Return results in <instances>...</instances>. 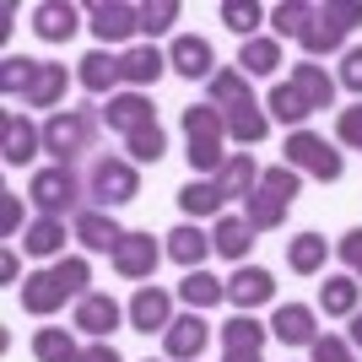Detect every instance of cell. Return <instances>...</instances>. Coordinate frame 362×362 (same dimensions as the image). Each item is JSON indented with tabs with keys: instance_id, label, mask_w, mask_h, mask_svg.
Wrapping results in <instances>:
<instances>
[{
	"instance_id": "cell-34",
	"label": "cell",
	"mask_w": 362,
	"mask_h": 362,
	"mask_svg": "<svg viewBox=\"0 0 362 362\" xmlns=\"http://www.w3.org/2000/svg\"><path fill=\"white\" fill-rule=\"evenodd\" d=\"M325 255H330V249H325L319 233H298V238L287 243V265L298 276H319V271H325Z\"/></svg>"
},
{
	"instance_id": "cell-44",
	"label": "cell",
	"mask_w": 362,
	"mask_h": 362,
	"mask_svg": "<svg viewBox=\"0 0 362 362\" xmlns=\"http://www.w3.org/2000/svg\"><path fill=\"white\" fill-rule=\"evenodd\" d=\"M335 141L362 151V103H351V108H341V114H335Z\"/></svg>"
},
{
	"instance_id": "cell-15",
	"label": "cell",
	"mask_w": 362,
	"mask_h": 362,
	"mask_svg": "<svg viewBox=\"0 0 362 362\" xmlns=\"http://www.w3.org/2000/svg\"><path fill=\"white\" fill-rule=\"evenodd\" d=\"M124 319H130V330H141V335H151V330L168 335V325H173V298H168L163 287H136Z\"/></svg>"
},
{
	"instance_id": "cell-42",
	"label": "cell",
	"mask_w": 362,
	"mask_h": 362,
	"mask_svg": "<svg viewBox=\"0 0 362 362\" xmlns=\"http://www.w3.org/2000/svg\"><path fill=\"white\" fill-rule=\"evenodd\" d=\"M173 22H179V0H146V6H141V33H146V38L168 33Z\"/></svg>"
},
{
	"instance_id": "cell-22",
	"label": "cell",
	"mask_w": 362,
	"mask_h": 362,
	"mask_svg": "<svg viewBox=\"0 0 362 362\" xmlns=\"http://www.w3.org/2000/svg\"><path fill=\"white\" fill-rule=\"evenodd\" d=\"M271 335L281 346H314L319 341V325H314V308L308 303H281L271 319Z\"/></svg>"
},
{
	"instance_id": "cell-36",
	"label": "cell",
	"mask_w": 362,
	"mask_h": 362,
	"mask_svg": "<svg viewBox=\"0 0 362 362\" xmlns=\"http://www.w3.org/2000/svg\"><path fill=\"white\" fill-rule=\"evenodd\" d=\"M238 65H243V76H271L281 65V38H249L238 49Z\"/></svg>"
},
{
	"instance_id": "cell-9",
	"label": "cell",
	"mask_w": 362,
	"mask_h": 362,
	"mask_svg": "<svg viewBox=\"0 0 362 362\" xmlns=\"http://www.w3.org/2000/svg\"><path fill=\"white\" fill-rule=\"evenodd\" d=\"M87 28L98 44H124L130 33H141V6H124V0H98V6H87Z\"/></svg>"
},
{
	"instance_id": "cell-33",
	"label": "cell",
	"mask_w": 362,
	"mask_h": 362,
	"mask_svg": "<svg viewBox=\"0 0 362 362\" xmlns=\"http://www.w3.org/2000/svg\"><path fill=\"white\" fill-rule=\"evenodd\" d=\"M60 98H65V65L38 60V71H33V87H28V98H22V103H28V108H54Z\"/></svg>"
},
{
	"instance_id": "cell-26",
	"label": "cell",
	"mask_w": 362,
	"mask_h": 362,
	"mask_svg": "<svg viewBox=\"0 0 362 362\" xmlns=\"http://www.w3.org/2000/svg\"><path fill=\"white\" fill-rule=\"evenodd\" d=\"M259 173H265V168H259L249 151H233V157L222 163V173H216V184H222L227 200H249L259 189Z\"/></svg>"
},
{
	"instance_id": "cell-27",
	"label": "cell",
	"mask_w": 362,
	"mask_h": 362,
	"mask_svg": "<svg viewBox=\"0 0 362 362\" xmlns=\"http://www.w3.org/2000/svg\"><path fill=\"white\" fill-rule=\"evenodd\" d=\"M265 325L259 319H249V314H233L222 325V357H259V346H265Z\"/></svg>"
},
{
	"instance_id": "cell-11",
	"label": "cell",
	"mask_w": 362,
	"mask_h": 362,
	"mask_svg": "<svg viewBox=\"0 0 362 362\" xmlns=\"http://www.w3.org/2000/svg\"><path fill=\"white\" fill-rule=\"evenodd\" d=\"M168 71H179L184 81H211V76H216V49H211V38H200V33L173 38V49H168Z\"/></svg>"
},
{
	"instance_id": "cell-30",
	"label": "cell",
	"mask_w": 362,
	"mask_h": 362,
	"mask_svg": "<svg viewBox=\"0 0 362 362\" xmlns=\"http://www.w3.org/2000/svg\"><path fill=\"white\" fill-rule=\"evenodd\" d=\"M227 195H222V184L216 179H189L179 189V211L189 216V222H200V216H222Z\"/></svg>"
},
{
	"instance_id": "cell-20",
	"label": "cell",
	"mask_w": 362,
	"mask_h": 362,
	"mask_svg": "<svg viewBox=\"0 0 362 362\" xmlns=\"http://www.w3.org/2000/svg\"><path fill=\"white\" fill-rule=\"evenodd\" d=\"M206 341H211V330H206V319H200V314H179L173 325H168V335H163V346H168L173 362H200Z\"/></svg>"
},
{
	"instance_id": "cell-13",
	"label": "cell",
	"mask_w": 362,
	"mask_h": 362,
	"mask_svg": "<svg viewBox=\"0 0 362 362\" xmlns=\"http://www.w3.org/2000/svg\"><path fill=\"white\" fill-rule=\"evenodd\" d=\"M271 298H276V276L265 265H238V271L227 276V303L238 314H249V308H259V303H271Z\"/></svg>"
},
{
	"instance_id": "cell-32",
	"label": "cell",
	"mask_w": 362,
	"mask_h": 362,
	"mask_svg": "<svg viewBox=\"0 0 362 362\" xmlns=\"http://www.w3.org/2000/svg\"><path fill=\"white\" fill-rule=\"evenodd\" d=\"M357 292H362L357 276H325V281H319V308L330 319H351L357 314Z\"/></svg>"
},
{
	"instance_id": "cell-12",
	"label": "cell",
	"mask_w": 362,
	"mask_h": 362,
	"mask_svg": "<svg viewBox=\"0 0 362 362\" xmlns=\"http://www.w3.org/2000/svg\"><path fill=\"white\" fill-rule=\"evenodd\" d=\"M71 238L87 249V255H114L119 249V238H124V227L114 222L108 211H98V206H81L76 211V222H71Z\"/></svg>"
},
{
	"instance_id": "cell-48",
	"label": "cell",
	"mask_w": 362,
	"mask_h": 362,
	"mask_svg": "<svg viewBox=\"0 0 362 362\" xmlns=\"http://www.w3.org/2000/svg\"><path fill=\"white\" fill-rule=\"evenodd\" d=\"M16 227H22V200H16V195H0V233L11 238Z\"/></svg>"
},
{
	"instance_id": "cell-49",
	"label": "cell",
	"mask_w": 362,
	"mask_h": 362,
	"mask_svg": "<svg viewBox=\"0 0 362 362\" xmlns=\"http://www.w3.org/2000/svg\"><path fill=\"white\" fill-rule=\"evenodd\" d=\"M76 362H119V351L108 346V341H98V346H87V351H81Z\"/></svg>"
},
{
	"instance_id": "cell-28",
	"label": "cell",
	"mask_w": 362,
	"mask_h": 362,
	"mask_svg": "<svg viewBox=\"0 0 362 362\" xmlns=\"http://www.w3.org/2000/svg\"><path fill=\"white\" fill-rule=\"evenodd\" d=\"M76 81L87 92H98V98H114V81H119V54H108V49H92V54H81L76 60Z\"/></svg>"
},
{
	"instance_id": "cell-5",
	"label": "cell",
	"mask_w": 362,
	"mask_h": 362,
	"mask_svg": "<svg viewBox=\"0 0 362 362\" xmlns=\"http://www.w3.org/2000/svg\"><path fill=\"white\" fill-rule=\"evenodd\" d=\"M87 195L98 200V211H114V206H130L141 195V173L130 157H98L87 173Z\"/></svg>"
},
{
	"instance_id": "cell-51",
	"label": "cell",
	"mask_w": 362,
	"mask_h": 362,
	"mask_svg": "<svg viewBox=\"0 0 362 362\" xmlns=\"http://www.w3.org/2000/svg\"><path fill=\"white\" fill-rule=\"evenodd\" d=\"M222 362H259V357H222Z\"/></svg>"
},
{
	"instance_id": "cell-3",
	"label": "cell",
	"mask_w": 362,
	"mask_h": 362,
	"mask_svg": "<svg viewBox=\"0 0 362 362\" xmlns=\"http://www.w3.org/2000/svg\"><path fill=\"white\" fill-rule=\"evenodd\" d=\"M298 184H303L298 168H287V163H281V168H265V173H259V189L243 200V216H249V227H255V233H271V227L287 222Z\"/></svg>"
},
{
	"instance_id": "cell-10",
	"label": "cell",
	"mask_w": 362,
	"mask_h": 362,
	"mask_svg": "<svg viewBox=\"0 0 362 362\" xmlns=\"http://www.w3.org/2000/svg\"><path fill=\"white\" fill-rule=\"evenodd\" d=\"M38 146H44V130L28 119V114H0V157H6V168H28L33 157H38Z\"/></svg>"
},
{
	"instance_id": "cell-25",
	"label": "cell",
	"mask_w": 362,
	"mask_h": 362,
	"mask_svg": "<svg viewBox=\"0 0 362 362\" xmlns=\"http://www.w3.org/2000/svg\"><path fill=\"white\" fill-rule=\"evenodd\" d=\"M22 249L33 259H65V216H38L22 227Z\"/></svg>"
},
{
	"instance_id": "cell-43",
	"label": "cell",
	"mask_w": 362,
	"mask_h": 362,
	"mask_svg": "<svg viewBox=\"0 0 362 362\" xmlns=\"http://www.w3.org/2000/svg\"><path fill=\"white\" fill-rule=\"evenodd\" d=\"M49 271L60 276L65 287H71V298H87V281H92V265L81 255H71V259H54V265H49Z\"/></svg>"
},
{
	"instance_id": "cell-2",
	"label": "cell",
	"mask_w": 362,
	"mask_h": 362,
	"mask_svg": "<svg viewBox=\"0 0 362 362\" xmlns=\"http://www.w3.org/2000/svg\"><path fill=\"white\" fill-rule=\"evenodd\" d=\"M184 141H189V168L195 173H222V163L233 157L227 151V124H222V108L211 103H195V108H184Z\"/></svg>"
},
{
	"instance_id": "cell-4",
	"label": "cell",
	"mask_w": 362,
	"mask_h": 362,
	"mask_svg": "<svg viewBox=\"0 0 362 362\" xmlns=\"http://www.w3.org/2000/svg\"><path fill=\"white\" fill-rule=\"evenodd\" d=\"M362 22V0H325L308 11V28H303V54L319 60V54H335V49L346 44V33Z\"/></svg>"
},
{
	"instance_id": "cell-23",
	"label": "cell",
	"mask_w": 362,
	"mask_h": 362,
	"mask_svg": "<svg viewBox=\"0 0 362 362\" xmlns=\"http://www.w3.org/2000/svg\"><path fill=\"white\" fill-rule=\"evenodd\" d=\"M287 81L298 87V98L308 103V114H314V108H330V103H335V87H341V81H335L325 65H314V60H298Z\"/></svg>"
},
{
	"instance_id": "cell-50",
	"label": "cell",
	"mask_w": 362,
	"mask_h": 362,
	"mask_svg": "<svg viewBox=\"0 0 362 362\" xmlns=\"http://www.w3.org/2000/svg\"><path fill=\"white\" fill-rule=\"evenodd\" d=\"M351 351H362V314H351Z\"/></svg>"
},
{
	"instance_id": "cell-19",
	"label": "cell",
	"mask_w": 362,
	"mask_h": 362,
	"mask_svg": "<svg viewBox=\"0 0 362 362\" xmlns=\"http://www.w3.org/2000/svg\"><path fill=\"white\" fill-rule=\"evenodd\" d=\"M168 71V54L157 44H130L119 54V81H130V92L141 87H157V76Z\"/></svg>"
},
{
	"instance_id": "cell-40",
	"label": "cell",
	"mask_w": 362,
	"mask_h": 362,
	"mask_svg": "<svg viewBox=\"0 0 362 362\" xmlns=\"http://www.w3.org/2000/svg\"><path fill=\"white\" fill-rule=\"evenodd\" d=\"M124 151H130V163H157V157L168 151L163 124H146V130H136V136H124Z\"/></svg>"
},
{
	"instance_id": "cell-14",
	"label": "cell",
	"mask_w": 362,
	"mask_h": 362,
	"mask_svg": "<svg viewBox=\"0 0 362 362\" xmlns=\"http://www.w3.org/2000/svg\"><path fill=\"white\" fill-rule=\"evenodd\" d=\"M157 259H163V249H157L151 233H124L119 249H114V271H119L124 281H146V276L157 271Z\"/></svg>"
},
{
	"instance_id": "cell-37",
	"label": "cell",
	"mask_w": 362,
	"mask_h": 362,
	"mask_svg": "<svg viewBox=\"0 0 362 362\" xmlns=\"http://www.w3.org/2000/svg\"><path fill=\"white\" fill-rule=\"evenodd\" d=\"M265 108H271V119L292 124V130H303V119H308V103L298 98V87H292V81H276L271 98H265Z\"/></svg>"
},
{
	"instance_id": "cell-16",
	"label": "cell",
	"mask_w": 362,
	"mask_h": 362,
	"mask_svg": "<svg viewBox=\"0 0 362 362\" xmlns=\"http://www.w3.org/2000/svg\"><path fill=\"white\" fill-rule=\"evenodd\" d=\"M103 124H108V130H119V136H136V130L157 124L151 98H146V92H114V98H108V108H103Z\"/></svg>"
},
{
	"instance_id": "cell-47",
	"label": "cell",
	"mask_w": 362,
	"mask_h": 362,
	"mask_svg": "<svg viewBox=\"0 0 362 362\" xmlns=\"http://www.w3.org/2000/svg\"><path fill=\"white\" fill-rule=\"evenodd\" d=\"M341 259H346V271L362 281V227H351L346 238H341Z\"/></svg>"
},
{
	"instance_id": "cell-35",
	"label": "cell",
	"mask_w": 362,
	"mask_h": 362,
	"mask_svg": "<svg viewBox=\"0 0 362 362\" xmlns=\"http://www.w3.org/2000/svg\"><path fill=\"white\" fill-rule=\"evenodd\" d=\"M33 357H38V362H76V357H81V346L71 341V330L44 325V330L33 335Z\"/></svg>"
},
{
	"instance_id": "cell-41",
	"label": "cell",
	"mask_w": 362,
	"mask_h": 362,
	"mask_svg": "<svg viewBox=\"0 0 362 362\" xmlns=\"http://www.w3.org/2000/svg\"><path fill=\"white\" fill-rule=\"evenodd\" d=\"M222 22H227V33H243V44H249L255 28L265 22V11H259L255 0H227V6H222Z\"/></svg>"
},
{
	"instance_id": "cell-7",
	"label": "cell",
	"mask_w": 362,
	"mask_h": 362,
	"mask_svg": "<svg viewBox=\"0 0 362 362\" xmlns=\"http://www.w3.org/2000/svg\"><path fill=\"white\" fill-rule=\"evenodd\" d=\"M92 136H98V119L87 108H60V114L44 119V151H54V163H65V168L92 146Z\"/></svg>"
},
{
	"instance_id": "cell-31",
	"label": "cell",
	"mask_w": 362,
	"mask_h": 362,
	"mask_svg": "<svg viewBox=\"0 0 362 362\" xmlns=\"http://www.w3.org/2000/svg\"><path fill=\"white\" fill-rule=\"evenodd\" d=\"M179 298L189 303V314H206V308L227 303V281H216L211 271H184V281H179Z\"/></svg>"
},
{
	"instance_id": "cell-39",
	"label": "cell",
	"mask_w": 362,
	"mask_h": 362,
	"mask_svg": "<svg viewBox=\"0 0 362 362\" xmlns=\"http://www.w3.org/2000/svg\"><path fill=\"white\" fill-rule=\"evenodd\" d=\"M308 0H281L271 11V28H276V38H303V28H308Z\"/></svg>"
},
{
	"instance_id": "cell-21",
	"label": "cell",
	"mask_w": 362,
	"mask_h": 362,
	"mask_svg": "<svg viewBox=\"0 0 362 362\" xmlns=\"http://www.w3.org/2000/svg\"><path fill=\"white\" fill-rule=\"evenodd\" d=\"M163 255L173 259V265H184V271H200V265H206V255H216V243H211V233H200L195 222H184V227H173V233H168Z\"/></svg>"
},
{
	"instance_id": "cell-24",
	"label": "cell",
	"mask_w": 362,
	"mask_h": 362,
	"mask_svg": "<svg viewBox=\"0 0 362 362\" xmlns=\"http://www.w3.org/2000/svg\"><path fill=\"white\" fill-rule=\"evenodd\" d=\"M76 28H81V11L65 6V0H44V6H33V33H38L44 44H65Z\"/></svg>"
},
{
	"instance_id": "cell-1",
	"label": "cell",
	"mask_w": 362,
	"mask_h": 362,
	"mask_svg": "<svg viewBox=\"0 0 362 362\" xmlns=\"http://www.w3.org/2000/svg\"><path fill=\"white\" fill-rule=\"evenodd\" d=\"M206 103L222 108L227 136L243 141V146H259L265 130H271V114L255 103V92H249V76H243V71H216L211 81H206Z\"/></svg>"
},
{
	"instance_id": "cell-6",
	"label": "cell",
	"mask_w": 362,
	"mask_h": 362,
	"mask_svg": "<svg viewBox=\"0 0 362 362\" xmlns=\"http://www.w3.org/2000/svg\"><path fill=\"white\" fill-rule=\"evenodd\" d=\"M28 200L38 206V216H65V211H81V179L76 168L54 163V168H38L28 179Z\"/></svg>"
},
{
	"instance_id": "cell-18",
	"label": "cell",
	"mask_w": 362,
	"mask_h": 362,
	"mask_svg": "<svg viewBox=\"0 0 362 362\" xmlns=\"http://www.w3.org/2000/svg\"><path fill=\"white\" fill-rule=\"evenodd\" d=\"M119 319H124V308L108 298V292H87V298H76V330H81V335H98V341H103V335L119 330Z\"/></svg>"
},
{
	"instance_id": "cell-8",
	"label": "cell",
	"mask_w": 362,
	"mask_h": 362,
	"mask_svg": "<svg viewBox=\"0 0 362 362\" xmlns=\"http://www.w3.org/2000/svg\"><path fill=\"white\" fill-rule=\"evenodd\" d=\"M281 151H287V168H298V173H314L319 184H335L341 173H346L341 151H335L325 136H314V130H292Z\"/></svg>"
},
{
	"instance_id": "cell-17",
	"label": "cell",
	"mask_w": 362,
	"mask_h": 362,
	"mask_svg": "<svg viewBox=\"0 0 362 362\" xmlns=\"http://www.w3.org/2000/svg\"><path fill=\"white\" fill-rule=\"evenodd\" d=\"M65 298H71V287H65L54 271H33V276H22V308H28V314L49 319V314H60V308H65Z\"/></svg>"
},
{
	"instance_id": "cell-29",
	"label": "cell",
	"mask_w": 362,
	"mask_h": 362,
	"mask_svg": "<svg viewBox=\"0 0 362 362\" xmlns=\"http://www.w3.org/2000/svg\"><path fill=\"white\" fill-rule=\"evenodd\" d=\"M211 243H216V255L222 259H233L238 265L249 249H255V227H249V216H216V227H211Z\"/></svg>"
},
{
	"instance_id": "cell-38",
	"label": "cell",
	"mask_w": 362,
	"mask_h": 362,
	"mask_svg": "<svg viewBox=\"0 0 362 362\" xmlns=\"http://www.w3.org/2000/svg\"><path fill=\"white\" fill-rule=\"evenodd\" d=\"M33 71H38V60H28V54H6V60H0V92H6V98H16V92L28 98Z\"/></svg>"
},
{
	"instance_id": "cell-46",
	"label": "cell",
	"mask_w": 362,
	"mask_h": 362,
	"mask_svg": "<svg viewBox=\"0 0 362 362\" xmlns=\"http://www.w3.org/2000/svg\"><path fill=\"white\" fill-rule=\"evenodd\" d=\"M314 362H357V351H351V341H341V335H319L314 346Z\"/></svg>"
},
{
	"instance_id": "cell-45",
	"label": "cell",
	"mask_w": 362,
	"mask_h": 362,
	"mask_svg": "<svg viewBox=\"0 0 362 362\" xmlns=\"http://www.w3.org/2000/svg\"><path fill=\"white\" fill-rule=\"evenodd\" d=\"M346 92H357V103H362V44L341 49V76H335Z\"/></svg>"
}]
</instances>
